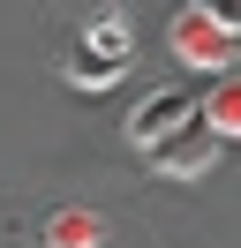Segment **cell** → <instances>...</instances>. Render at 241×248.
<instances>
[{"instance_id": "4", "label": "cell", "mask_w": 241, "mask_h": 248, "mask_svg": "<svg viewBox=\"0 0 241 248\" xmlns=\"http://www.w3.org/2000/svg\"><path fill=\"white\" fill-rule=\"evenodd\" d=\"M204 121L219 128L226 143H241V76H226V68L211 76V91H204Z\"/></svg>"}, {"instance_id": "2", "label": "cell", "mask_w": 241, "mask_h": 248, "mask_svg": "<svg viewBox=\"0 0 241 248\" xmlns=\"http://www.w3.org/2000/svg\"><path fill=\"white\" fill-rule=\"evenodd\" d=\"M173 61L181 68H234V31L211 23L204 8H181L173 16Z\"/></svg>"}, {"instance_id": "5", "label": "cell", "mask_w": 241, "mask_h": 248, "mask_svg": "<svg viewBox=\"0 0 241 248\" xmlns=\"http://www.w3.org/2000/svg\"><path fill=\"white\" fill-rule=\"evenodd\" d=\"M128 61H113V53H98V46H83L75 38V53H68V83H83V91H105V83L120 76Z\"/></svg>"}, {"instance_id": "8", "label": "cell", "mask_w": 241, "mask_h": 248, "mask_svg": "<svg viewBox=\"0 0 241 248\" xmlns=\"http://www.w3.org/2000/svg\"><path fill=\"white\" fill-rule=\"evenodd\" d=\"M189 8H204V16H211V23H226V31H234V38H241V0H189Z\"/></svg>"}, {"instance_id": "1", "label": "cell", "mask_w": 241, "mask_h": 248, "mask_svg": "<svg viewBox=\"0 0 241 248\" xmlns=\"http://www.w3.org/2000/svg\"><path fill=\"white\" fill-rule=\"evenodd\" d=\"M219 151H226V136L204 121V106H196L181 128H166L158 143H143V158H151V173H158V181H204V173L219 166Z\"/></svg>"}, {"instance_id": "6", "label": "cell", "mask_w": 241, "mask_h": 248, "mask_svg": "<svg viewBox=\"0 0 241 248\" xmlns=\"http://www.w3.org/2000/svg\"><path fill=\"white\" fill-rule=\"evenodd\" d=\"M83 46H98V53H113V61H128V53H136V31L113 16V8H98V16H90V31H83Z\"/></svg>"}, {"instance_id": "3", "label": "cell", "mask_w": 241, "mask_h": 248, "mask_svg": "<svg viewBox=\"0 0 241 248\" xmlns=\"http://www.w3.org/2000/svg\"><path fill=\"white\" fill-rule=\"evenodd\" d=\"M196 106H204V98H196L189 83H166V91H151L143 106L128 113V143H136V151H143V143H158L166 128H181V121H189Z\"/></svg>"}, {"instance_id": "7", "label": "cell", "mask_w": 241, "mask_h": 248, "mask_svg": "<svg viewBox=\"0 0 241 248\" xmlns=\"http://www.w3.org/2000/svg\"><path fill=\"white\" fill-rule=\"evenodd\" d=\"M45 233H53V241H98V211H53V226H45Z\"/></svg>"}]
</instances>
